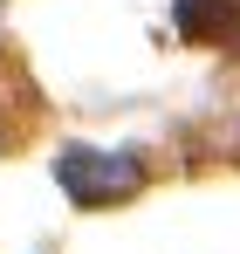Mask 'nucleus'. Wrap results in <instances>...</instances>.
I'll return each instance as SVG.
<instances>
[{
	"label": "nucleus",
	"instance_id": "2",
	"mask_svg": "<svg viewBox=\"0 0 240 254\" xmlns=\"http://www.w3.org/2000/svg\"><path fill=\"white\" fill-rule=\"evenodd\" d=\"M179 35L240 48V0H179Z\"/></svg>",
	"mask_w": 240,
	"mask_h": 254
},
{
	"label": "nucleus",
	"instance_id": "1",
	"mask_svg": "<svg viewBox=\"0 0 240 254\" xmlns=\"http://www.w3.org/2000/svg\"><path fill=\"white\" fill-rule=\"evenodd\" d=\"M55 179H62V192L76 206H123L130 192H144V165L130 151H89V144L62 151Z\"/></svg>",
	"mask_w": 240,
	"mask_h": 254
}]
</instances>
